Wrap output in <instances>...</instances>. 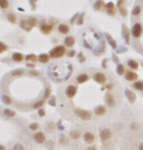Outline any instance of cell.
I'll list each match as a JSON object with an SVG mask.
<instances>
[{
  "label": "cell",
  "instance_id": "obj_24",
  "mask_svg": "<svg viewBox=\"0 0 143 150\" xmlns=\"http://www.w3.org/2000/svg\"><path fill=\"white\" fill-rule=\"evenodd\" d=\"M24 71L23 69H15V70H13L12 72H11V74L13 75V76H21V75H23L24 74Z\"/></svg>",
  "mask_w": 143,
  "mask_h": 150
},
{
  "label": "cell",
  "instance_id": "obj_34",
  "mask_svg": "<svg viewBox=\"0 0 143 150\" xmlns=\"http://www.w3.org/2000/svg\"><path fill=\"white\" fill-rule=\"evenodd\" d=\"M125 27V30H124V35H125V36H124V37L126 38V42L128 43V42H129V33L127 31L126 27Z\"/></svg>",
  "mask_w": 143,
  "mask_h": 150
},
{
  "label": "cell",
  "instance_id": "obj_11",
  "mask_svg": "<svg viewBox=\"0 0 143 150\" xmlns=\"http://www.w3.org/2000/svg\"><path fill=\"white\" fill-rule=\"evenodd\" d=\"M126 95H127V97L128 98L129 102L133 103V102H135L136 95H135V94H134L132 91H130V90H126Z\"/></svg>",
  "mask_w": 143,
  "mask_h": 150
},
{
  "label": "cell",
  "instance_id": "obj_25",
  "mask_svg": "<svg viewBox=\"0 0 143 150\" xmlns=\"http://www.w3.org/2000/svg\"><path fill=\"white\" fill-rule=\"evenodd\" d=\"M117 73H118L119 75H123V74L125 73V67H124L123 64H119V65L117 66Z\"/></svg>",
  "mask_w": 143,
  "mask_h": 150
},
{
  "label": "cell",
  "instance_id": "obj_30",
  "mask_svg": "<svg viewBox=\"0 0 143 150\" xmlns=\"http://www.w3.org/2000/svg\"><path fill=\"white\" fill-rule=\"evenodd\" d=\"M2 102L5 103V104H10L11 103V98L8 96V95H3L2 96Z\"/></svg>",
  "mask_w": 143,
  "mask_h": 150
},
{
  "label": "cell",
  "instance_id": "obj_2",
  "mask_svg": "<svg viewBox=\"0 0 143 150\" xmlns=\"http://www.w3.org/2000/svg\"><path fill=\"white\" fill-rule=\"evenodd\" d=\"M66 52L67 51H66L65 46L60 45V46H56V47H54L53 49L50 50L49 56L52 59H59V58H62L66 54Z\"/></svg>",
  "mask_w": 143,
  "mask_h": 150
},
{
  "label": "cell",
  "instance_id": "obj_35",
  "mask_svg": "<svg viewBox=\"0 0 143 150\" xmlns=\"http://www.w3.org/2000/svg\"><path fill=\"white\" fill-rule=\"evenodd\" d=\"M30 129H31L32 131L37 130V129H38V124H37V123H32V124H31V125H30Z\"/></svg>",
  "mask_w": 143,
  "mask_h": 150
},
{
  "label": "cell",
  "instance_id": "obj_41",
  "mask_svg": "<svg viewBox=\"0 0 143 150\" xmlns=\"http://www.w3.org/2000/svg\"><path fill=\"white\" fill-rule=\"evenodd\" d=\"M105 7H106L108 10H110V9H114V4H113L112 2H109L108 4L105 5Z\"/></svg>",
  "mask_w": 143,
  "mask_h": 150
},
{
  "label": "cell",
  "instance_id": "obj_3",
  "mask_svg": "<svg viewBox=\"0 0 143 150\" xmlns=\"http://www.w3.org/2000/svg\"><path fill=\"white\" fill-rule=\"evenodd\" d=\"M54 28V23L53 22H47L45 20H42L40 22V26H39V29L43 34H49Z\"/></svg>",
  "mask_w": 143,
  "mask_h": 150
},
{
  "label": "cell",
  "instance_id": "obj_45",
  "mask_svg": "<svg viewBox=\"0 0 143 150\" xmlns=\"http://www.w3.org/2000/svg\"><path fill=\"white\" fill-rule=\"evenodd\" d=\"M30 74H32V75H34V76H37V75H39V72L35 71V70H32V71H30Z\"/></svg>",
  "mask_w": 143,
  "mask_h": 150
},
{
  "label": "cell",
  "instance_id": "obj_18",
  "mask_svg": "<svg viewBox=\"0 0 143 150\" xmlns=\"http://www.w3.org/2000/svg\"><path fill=\"white\" fill-rule=\"evenodd\" d=\"M106 113V108L103 106V105H100V106H97L95 108V114L97 116H101V115H104Z\"/></svg>",
  "mask_w": 143,
  "mask_h": 150
},
{
  "label": "cell",
  "instance_id": "obj_7",
  "mask_svg": "<svg viewBox=\"0 0 143 150\" xmlns=\"http://www.w3.org/2000/svg\"><path fill=\"white\" fill-rule=\"evenodd\" d=\"M93 79H94V81H96L99 84H104L106 82V76H105V74H103L101 72L95 73L94 76H93Z\"/></svg>",
  "mask_w": 143,
  "mask_h": 150
},
{
  "label": "cell",
  "instance_id": "obj_10",
  "mask_svg": "<svg viewBox=\"0 0 143 150\" xmlns=\"http://www.w3.org/2000/svg\"><path fill=\"white\" fill-rule=\"evenodd\" d=\"M100 137L102 140H107L111 137V132L108 129H104L100 132Z\"/></svg>",
  "mask_w": 143,
  "mask_h": 150
},
{
  "label": "cell",
  "instance_id": "obj_14",
  "mask_svg": "<svg viewBox=\"0 0 143 150\" xmlns=\"http://www.w3.org/2000/svg\"><path fill=\"white\" fill-rule=\"evenodd\" d=\"M106 102H107V103H108L109 106H111V107L115 106L116 102H115V98H114V96L112 95L107 94V95H106Z\"/></svg>",
  "mask_w": 143,
  "mask_h": 150
},
{
  "label": "cell",
  "instance_id": "obj_51",
  "mask_svg": "<svg viewBox=\"0 0 143 150\" xmlns=\"http://www.w3.org/2000/svg\"><path fill=\"white\" fill-rule=\"evenodd\" d=\"M139 150H143V142L139 145Z\"/></svg>",
  "mask_w": 143,
  "mask_h": 150
},
{
  "label": "cell",
  "instance_id": "obj_22",
  "mask_svg": "<svg viewBox=\"0 0 143 150\" xmlns=\"http://www.w3.org/2000/svg\"><path fill=\"white\" fill-rule=\"evenodd\" d=\"M127 64H128V66H129L130 68H132V69H137V68H138V63H137L135 61H133V60L128 61H127Z\"/></svg>",
  "mask_w": 143,
  "mask_h": 150
},
{
  "label": "cell",
  "instance_id": "obj_38",
  "mask_svg": "<svg viewBox=\"0 0 143 150\" xmlns=\"http://www.w3.org/2000/svg\"><path fill=\"white\" fill-rule=\"evenodd\" d=\"M13 150H25V148H24V146L21 144H16L13 147Z\"/></svg>",
  "mask_w": 143,
  "mask_h": 150
},
{
  "label": "cell",
  "instance_id": "obj_5",
  "mask_svg": "<svg viewBox=\"0 0 143 150\" xmlns=\"http://www.w3.org/2000/svg\"><path fill=\"white\" fill-rule=\"evenodd\" d=\"M142 26L140 23H135L134 26H133V27H132V30H131V32H132V35L135 37V38H138V37H140L141 36V34H142Z\"/></svg>",
  "mask_w": 143,
  "mask_h": 150
},
{
  "label": "cell",
  "instance_id": "obj_26",
  "mask_svg": "<svg viewBox=\"0 0 143 150\" xmlns=\"http://www.w3.org/2000/svg\"><path fill=\"white\" fill-rule=\"evenodd\" d=\"M133 86H134L135 89H137V90H139V91H143V82H142V81H137V82H135Z\"/></svg>",
  "mask_w": 143,
  "mask_h": 150
},
{
  "label": "cell",
  "instance_id": "obj_44",
  "mask_svg": "<svg viewBox=\"0 0 143 150\" xmlns=\"http://www.w3.org/2000/svg\"><path fill=\"white\" fill-rule=\"evenodd\" d=\"M38 114H39V116H44V114H45V111H44V109H42V108H40V109H38Z\"/></svg>",
  "mask_w": 143,
  "mask_h": 150
},
{
  "label": "cell",
  "instance_id": "obj_53",
  "mask_svg": "<svg viewBox=\"0 0 143 150\" xmlns=\"http://www.w3.org/2000/svg\"><path fill=\"white\" fill-rule=\"evenodd\" d=\"M28 66H29V67H33L34 65H33V64H30V63H29V64H28Z\"/></svg>",
  "mask_w": 143,
  "mask_h": 150
},
{
  "label": "cell",
  "instance_id": "obj_9",
  "mask_svg": "<svg viewBox=\"0 0 143 150\" xmlns=\"http://www.w3.org/2000/svg\"><path fill=\"white\" fill-rule=\"evenodd\" d=\"M64 43H65V45H66L67 47L72 48V47L75 45V43H76V39H75L73 36H67V37L65 38V40H64Z\"/></svg>",
  "mask_w": 143,
  "mask_h": 150
},
{
  "label": "cell",
  "instance_id": "obj_39",
  "mask_svg": "<svg viewBox=\"0 0 143 150\" xmlns=\"http://www.w3.org/2000/svg\"><path fill=\"white\" fill-rule=\"evenodd\" d=\"M49 104H50L51 106H55V104H56V99H55V97H54V96H52V97L50 98V101H49Z\"/></svg>",
  "mask_w": 143,
  "mask_h": 150
},
{
  "label": "cell",
  "instance_id": "obj_16",
  "mask_svg": "<svg viewBox=\"0 0 143 150\" xmlns=\"http://www.w3.org/2000/svg\"><path fill=\"white\" fill-rule=\"evenodd\" d=\"M126 79L128 80V81H133V80L137 79V74L134 73V72H132V71H128V72H127Z\"/></svg>",
  "mask_w": 143,
  "mask_h": 150
},
{
  "label": "cell",
  "instance_id": "obj_42",
  "mask_svg": "<svg viewBox=\"0 0 143 150\" xmlns=\"http://www.w3.org/2000/svg\"><path fill=\"white\" fill-rule=\"evenodd\" d=\"M50 93H51L50 89H47V90L45 91V94H44V98H46V97H48V96L50 95Z\"/></svg>",
  "mask_w": 143,
  "mask_h": 150
},
{
  "label": "cell",
  "instance_id": "obj_54",
  "mask_svg": "<svg viewBox=\"0 0 143 150\" xmlns=\"http://www.w3.org/2000/svg\"><path fill=\"white\" fill-rule=\"evenodd\" d=\"M142 65H143V63H142Z\"/></svg>",
  "mask_w": 143,
  "mask_h": 150
},
{
  "label": "cell",
  "instance_id": "obj_15",
  "mask_svg": "<svg viewBox=\"0 0 143 150\" xmlns=\"http://www.w3.org/2000/svg\"><path fill=\"white\" fill-rule=\"evenodd\" d=\"M34 139L38 143H43L45 141V136L42 133H37L34 135Z\"/></svg>",
  "mask_w": 143,
  "mask_h": 150
},
{
  "label": "cell",
  "instance_id": "obj_43",
  "mask_svg": "<svg viewBox=\"0 0 143 150\" xmlns=\"http://www.w3.org/2000/svg\"><path fill=\"white\" fill-rule=\"evenodd\" d=\"M78 18H79V14H76L73 18H72V20H71V23H74V22H75V20H76Z\"/></svg>",
  "mask_w": 143,
  "mask_h": 150
},
{
  "label": "cell",
  "instance_id": "obj_19",
  "mask_svg": "<svg viewBox=\"0 0 143 150\" xmlns=\"http://www.w3.org/2000/svg\"><path fill=\"white\" fill-rule=\"evenodd\" d=\"M83 139H84L85 142L91 143V142L94 140V136H93V134H91V133H86V134H84V136H83Z\"/></svg>",
  "mask_w": 143,
  "mask_h": 150
},
{
  "label": "cell",
  "instance_id": "obj_13",
  "mask_svg": "<svg viewBox=\"0 0 143 150\" xmlns=\"http://www.w3.org/2000/svg\"><path fill=\"white\" fill-rule=\"evenodd\" d=\"M49 60H50V56L47 54H40L38 56V61L41 63H47L49 61Z\"/></svg>",
  "mask_w": 143,
  "mask_h": 150
},
{
  "label": "cell",
  "instance_id": "obj_33",
  "mask_svg": "<svg viewBox=\"0 0 143 150\" xmlns=\"http://www.w3.org/2000/svg\"><path fill=\"white\" fill-rule=\"evenodd\" d=\"M6 50H7V46H6L3 42L0 41V54L3 53L4 51H6Z\"/></svg>",
  "mask_w": 143,
  "mask_h": 150
},
{
  "label": "cell",
  "instance_id": "obj_27",
  "mask_svg": "<svg viewBox=\"0 0 143 150\" xmlns=\"http://www.w3.org/2000/svg\"><path fill=\"white\" fill-rule=\"evenodd\" d=\"M103 5H104V3H103L102 0H98V1L94 4V9L95 10H99V9H101V7Z\"/></svg>",
  "mask_w": 143,
  "mask_h": 150
},
{
  "label": "cell",
  "instance_id": "obj_36",
  "mask_svg": "<svg viewBox=\"0 0 143 150\" xmlns=\"http://www.w3.org/2000/svg\"><path fill=\"white\" fill-rule=\"evenodd\" d=\"M76 54H77V52L75 51V50H71V51H69V52L67 53V56H68L69 58H73V57L76 56Z\"/></svg>",
  "mask_w": 143,
  "mask_h": 150
},
{
  "label": "cell",
  "instance_id": "obj_46",
  "mask_svg": "<svg viewBox=\"0 0 143 150\" xmlns=\"http://www.w3.org/2000/svg\"><path fill=\"white\" fill-rule=\"evenodd\" d=\"M120 11L122 12V15H123V16H127V11H126V10H124V9H120Z\"/></svg>",
  "mask_w": 143,
  "mask_h": 150
},
{
  "label": "cell",
  "instance_id": "obj_12",
  "mask_svg": "<svg viewBox=\"0 0 143 150\" xmlns=\"http://www.w3.org/2000/svg\"><path fill=\"white\" fill-rule=\"evenodd\" d=\"M87 80H88V75H87L86 73H81V74H79V76L77 77V81H78V83H79V84L85 83Z\"/></svg>",
  "mask_w": 143,
  "mask_h": 150
},
{
  "label": "cell",
  "instance_id": "obj_29",
  "mask_svg": "<svg viewBox=\"0 0 143 150\" xmlns=\"http://www.w3.org/2000/svg\"><path fill=\"white\" fill-rule=\"evenodd\" d=\"M4 114L6 115V116H8V117H13V116H15V112L13 111V110H10V109H5L4 110Z\"/></svg>",
  "mask_w": 143,
  "mask_h": 150
},
{
  "label": "cell",
  "instance_id": "obj_31",
  "mask_svg": "<svg viewBox=\"0 0 143 150\" xmlns=\"http://www.w3.org/2000/svg\"><path fill=\"white\" fill-rule=\"evenodd\" d=\"M70 136H71L72 138H74V139H77V138H79V133H78L77 131H72V132L70 133Z\"/></svg>",
  "mask_w": 143,
  "mask_h": 150
},
{
  "label": "cell",
  "instance_id": "obj_8",
  "mask_svg": "<svg viewBox=\"0 0 143 150\" xmlns=\"http://www.w3.org/2000/svg\"><path fill=\"white\" fill-rule=\"evenodd\" d=\"M58 31L62 34H68L70 32V27L66 23H60L58 27Z\"/></svg>",
  "mask_w": 143,
  "mask_h": 150
},
{
  "label": "cell",
  "instance_id": "obj_17",
  "mask_svg": "<svg viewBox=\"0 0 143 150\" xmlns=\"http://www.w3.org/2000/svg\"><path fill=\"white\" fill-rule=\"evenodd\" d=\"M12 60L14 61H16V62H20V61H22L24 60V56L21 53H14L12 55Z\"/></svg>",
  "mask_w": 143,
  "mask_h": 150
},
{
  "label": "cell",
  "instance_id": "obj_37",
  "mask_svg": "<svg viewBox=\"0 0 143 150\" xmlns=\"http://www.w3.org/2000/svg\"><path fill=\"white\" fill-rule=\"evenodd\" d=\"M43 103H44V102H43V101H39L38 102H36V103L33 105V108H35V109H38V108H40V107L43 105Z\"/></svg>",
  "mask_w": 143,
  "mask_h": 150
},
{
  "label": "cell",
  "instance_id": "obj_1",
  "mask_svg": "<svg viewBox=\"0 0 143 150\" xmlns=\"http://www.w3.org/2000/svg\"><path fill=\"white\" fill-rule=\"evenodd\" d=\"M37 24V20L33 17H31L29 20H22L20 21V27L26 31H31L32 27Z\"/></svg>",
  "mask_w": 143,
  "mask_h": 150
},
{
  "label": "cell",
  "instance_id": "obj_50",
  "mask_svg": "<svg viewBox=\"0 0 143 150\" xmlns=\"http://www.w3.org/2000/svg\"><path fill=\"white\" fill-rule=\"evenodd\" d=\"M30 1L32 2V6H34V2H36L37 0H30Z\"/></svg>",
  "mask_w": 143,
  "mask_h": 150
},
{
  "label": "cell",
  "instance_id": "obj_23",
  "mask_svg": "<svg viewBox=\"0 0 143 150\" xmlns=\"http://www.w3.org/2000/svg\"><path fill=\"white\" fill-rule=\"evenodd\" d=\"M9 7V1L8 0H0V8L1 9H7Z\"/></svg>",
  "mask_w": 143,
  "mask_h": 150
},
{
  "label": "cell",
  "instance_id": "obj_49",
  "mask_svg": "<svg viewBox=\"0 0 143 150\" xmlns=\"http://www.w3.org/2000/svg\"><path fill=\"white\" fill-rule=\"evenodd\" d=\"M86 150H97V149H96V147H94V146H90V147H88Z\"/></svg>",
  "mask_w": 143,
  "mask_h": 150
},
{
  "label": "cell",
  "instance_id": "obj_47",
  "mask_svg": "<svg viewBox=\"0 0 143 150\" xmlns=\"http://www.w3.org/2000/svg\"><path fill=\"white\" fill-rule=\"evenodd\" d=\"M108 14H110V15H114V14H115V11H114L113 9H110V10H108Z\"/></svg>",
  "mask_w": 143,
  "mask_h": 150
},
{
  "label": "cell",
  "instance_id": "obj_48",
  "mask_svg": "<svg viewBox=\"0 0 143 150\" xmlns=\"http://www.w3.org/2000/svg\"><path fill=\"white\" fill-rule=\"evenodd\" d=\"M79 57L80 58V60H79V61H80V62H82V61H84V59L82 58V54H81V53H79Z\"/></svg>",
  "mask_w": 143,
  "mask_h": 150
},
{
  "label": "cell",
  "instance_id": "obj_20",
  "mask_svg": "<svg viewBox=\"0 0 143 150\" xmlns=\"http://www.w3.org/2000/svg\"><path fill=\"white\" fill-rule=\"evenodd\" d=\"M106 38H107L109 44L111 45V47H112L113 49H116V48H117V43H116V41H115V40H114L109 34H106Z\"/></svg>",
  "mask_w": 143,
  "mask_h": 150
},
{
  "label": "cell",
  "instance_id": "obj_52",
  "mask_svg": "<svg viewBox=\"0 0 143 150\" xmlns=\"http://www.w3.org/2000/svg\"><path fill=\"white\" fill-rule=\"evenodd\" d=\"M0 150H5V147L3 145H0Z\"/></svg>",
  "mask_w": 143,
  "mask_h": 150
},
{
  "label": "cell",
  "instance_id": "obj_40",
  "mask_svg": "<svg viewBox=\"0 0 143 150\" xmlns=\"http://www.w3.org/2000/svg\"><path fill=\"white\" fill-rule=\"evenodd\" d=\"M83 17H84V15L82 14V15L79 17V19L78 18V20H79V21H78V24H79V26H81V24L83 23Z\"/></svg>",
  "mask_w": 143,
  "mask_h": 150
},
{
  "label": "cell",
  "instance_id": "obj_28",
  "mask_svg": "<svg viewBox=\"0 0 143 150\" xmlns=\"http://www.w3.org/2000/svg\"><path fill=\"white\" fill-rule=\"evenodd\" d=\"M26 60H27V61H35L38 60V59H37V57H36L35 55L32 54V55H28V56L26 57Z\"/></svg>",
  "mask_w": 143,
  "mask_h": 150
},
{
  "label": "cell",
  "instance_id": "obj_32",
  "mask_svg": "<svg viewBox=\"0 0 143 150\" xmlns=\"http://www.w3.org/2000/svg\"><path fill=\"white\" fill-rule=\"evenodd\" d=\"M140 12H141L140 7H139V6H136V7H134V9L132 10V15H133V16H138V15L140 14Z\"/></svg>",
  "mask_w": 143,
  "mask_h": 150
},
{
  "label": "cell",
  "instance_id": "obj_4",
  "mask_svg": "<svg viewBox=\"0 0 143 150\" xmlns=\"http://www.w3.org/2000/svg\"><path fill=\"white\" fill-rule=\"evenodd\" d=\"M75 113L79 117H80L82 120H90L91 117H92V114L89 111H86V110H83V109H76Z\"/></svg>",
  "mask_w": 143,
  "mask_h": 150
},
{
  "label": "cell",
  "instance_id": "obj_6",
  "mask_svg": "<svg viewBox=\"0 0 143 150\" xmlns=\"http://www.w3.org/2000/svg\"><path fill=\"white\" fill-rule=\"evenodd\" d=\"M77 92H78V89L74 85H70L66 89V95L68 97H74L77 95Z\"/></svg>",
  "mask_w": 143,
  "mask_h": 150
},
{
  "label": "cell",
  "instance_id": "obj_21",
  "mask_svg": "<svg viewBox=\"0 0 143 150\" xmlns=\"http://www.w3.org/2000/svg\"><path fill=\"white\" fill-rule=\"evenodd\" d=\"M6 18H7V20H8L10 22H12V23H15L16 20H17V18H16V16H15V14H13V13H8V14L6 15Z\"/></svg>",
  "mask_w": 143,
  "mask_h": 150
}]
</instances>
